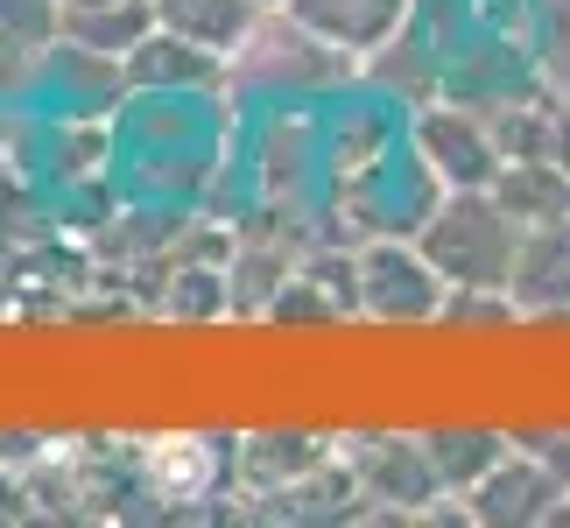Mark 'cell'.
Wrapping results in <instances>:
<instances>
[{
    "label": "cell",
    "instance_id": "cell-2",
    "mask_svg": "<svg viewBox=\"0 0 570 528\" xmlns=\"http://www.w3.org/2000/svg\"><path fill=\"white\" fill-rule=\"evenodd\" d=\"M233 63L247 78H268V85H332V78H353L360 57H345L338 42H324L317 29H303L289 8H261V21L247 29V42L233 50Z\"/></svg>",
    "mask_w": 570,
    "mask_h": 528
},
{
    "label": "cell",
    "instance_id": "cell-1",
    "mask_svg": "<svg viewBox=\"0 0 570 528\" xmlns=\"http://www.w3.org/2000/svg\"><path fill=\"white\" fill-rule=\"evenodd\" d=\"M415 247L430 254V268L444 275L451 290H508L521 218L500 205L493 190H444V205L423 218V239H415Z\"/></svg>",
    "mask_w": 570,
    "mask_h": 528
},
{
    "label": "cell",
    "instance_id": "cell-3",
    "mask_svg": "<svg viewBox=\"0 0 570 528\" xmlns=\"http://www.w3.org/2000/svg\"><path fill=\"white\" fill-rule=\"evenodd\" d=\"M360 311L381 317V324H430L444 317V296L451 282L430 268L423 247H402V239H381V247L360 254Z\"/></svg>",
    "mask_w": 570,
    "mask_h": 528
},
{
    "label": "cell",
    "instance_id": "cell-5",
    "mask_svg": "<svg viewBox=\"0 0 570 528\" xmlns=\"http://www.w3.org/2000/svg\"><path fill=\"white\" fill-rule=\"evenodd\" d=\"M472 500V521H493V528H535V521H557L563 515V500H570V487H563V479L550 472V466H542V458H529V451H508V458H500V466L487 472V479H479V487L465 493Z\"/></svg>",
    "mask_w": 570,
    "mask_h": 528
},
{
    "label": "cell",
    "instance_id": "cell-13",
    "mask_svg": "<svg viewBox=\"0 0 570 528\" xmlns=\"http://www.w3.org/2000/svg\"><path fill=\"white\" fill-rule=\"evenodd\" d=\"M423 451H430L436 479H444V493H472L479 479L514 451V437H493V430H430Z\"/></svg>",
    "mask_w": 570,
    "mask_h": 528
},
{
    "label": "cell",
    "instance_id": "cell-12",
    "mask_svg": "<svg viewBox=\"0 0 570 528\" xmlns=\"http://www.w3.org/2000/svg\"><path fill=\"white\" fill-rule=\"evenodd\" d=\"M156 21L163 29H177L190 42H205L233 63V50L247 42V29L261 21V0H156Z\"/></svg>",
    "mask_w": 570,
    "mask_h": 528
},
{
    "label": "cell",
    "instance_id": "cell-18",
    "mask_svg": "<svg viewBox=\"0 0 570 528\" xmlns=\"http://www.w3.org/2000/svg\"><path fill=\"white\" fill-rule=\"evenodd\" d=\"M261 8H282V0H261Z\"/></svg>",
    "mask_w": 570,
    "mask_h": 528
},
{
    "label": "cell",
    "instance_id": "cell-11",
    "mask_svg": "<svg viewBox=\"0 0 570 528\" xmlns=\"http://www.w3.org/2000/svg\"><path fill=\"white\" fill-rule=\"evenodd\" d=\"M156 29V0H106V8H57V36L99 57H127Z\"/></svg>",
    "mask_w": 570,
    "mask_h": 528
},
{
    "label": "cell",
    "instance_id": "cell-14",
    "mask_svg": "<svg viewBox=\"0 0 570 528\" xmlns=\"http://www.w3.org/2000/svg\"><path fill=\"white\" fill-rule=\"evenodd\" d=\"M542 85L570 99V0H542Z\"/></svg>",
    "mask_w": 570,
    "mask_h": 528
},
{
    "label": "cell",
    "instance_id": "cell-17",
    "mask_svg": "<svg viewBox=\"0 0 570 528\" xmlns=\"http://www.w3.org/2000/svg\"><path fill=\"white\" fill-rule=\"evenodd\" d=\"M50 8H106V0H50Z\"/></svg>",
    "mask_w": 570,
    "mask_h": 528
},
{
    "label": "cell",
    "instance_id": "cell-15",
    "mask_svg": "<svg viewBox=\"0 0 570 528\" xmlns=\"http://www.w3.org/2000/svg\"><path fill=\"white\" fill-rule=\"evenodd\" d=\"M514 444L529 451V458H542V466H550V472L563 479V487H570V437H563V430H550V437L535 430V437H514Z\"/></svg>",
    "mask_w": 570,
    "mask_h": 528
},
{
    "label": "cell",
    "instance_id": "cell-6",
    "mask_svg": "<svg viewBox=\"0 0 570 528\" xmlns=\"http://www.w3.org/2000/svg\"><path fill=\"white\" fill-rule=\"evenodd\" d=\"M303 29H317L324 42H338L345 57H381L402 42L415 21V0H282Z\"/></svg>",
    "mask_w": 570,
    "mask_h": 528
},
{
    "label": "cell",
    "instance_id": "cell-9",
    "mask_svg": "<svg viewBox=\"0 0 570 528\" xmlns=\"http://www.w3.org/2000/svg\"><path fill=\"white\" fill-rule=\"evenodd\" d=\"M120 63H127V85H177V92H197V85L226 78V57L205 50V42H190V36H177V29H163V21Z\"/></svg>",
    "mask_w": 570,
    "mask_h": 528
},
{
    "label": "cell",
    "instance_id": "cell-4",
    "mask_svg": "<svg viewBox=\"0 0 570 528\" xmlns=\"http://www.w3.org/2000/svg\"><path fill=\"white\" fill-rule=\"evenodd\" d=\"M415 156L430 163V176L444 190H493V176H500L493 127L465 99H444V106H430V114L415 120Z\"/></svg>",
    "mask_w": 570,
    "mask_h": 528
},
{
    "label": "cell",
    "instance_id": "cell-10",
    "mask_svg": "<svg viewBox=\"0 0 570 528\" xmlns=\"http://www.w3.org/2000/svg\"><path fill=\"white\" fill-rule=\"evenodd\" d=\"M493 197L521 218V226H550V218H570V169H563V163H550V156L500 163Z\"/></svg>",
    "mask_w": 570,
    "mask_h": 528
},
{
    "label": "cell",
    "instance_id": "cell-8",
    "mask_svg": "<svg viewBox=\"0 0 570 528\" xmlns=\"http://www.w3.org/2000/svg\"><path fill=\"white\" fill-rule=\"evenodd\" d=\"M353 472H360L366 493H374V500H394V508H423V500L444 493V479H436L423 437H360Z\"/></svg>",
    "mask_w": 570,
    "mask_h": 528
},
{
    "label": "cell",
    "instance_id": "cell-7",
    "mask_svg": "<svg viewBox=\"0 0 570 528\" xmlns=\"http://www.w3.org/2000/svg\"><path fill=\"white\" fill-rule=\"evenodd\" d=\"M508 303H514V311H529V317L570 311V218L521 226L514 275H508Z\"/></svg>",
    "mask_w": 570,
    "mask_h": 528
},
{
    "label": "cell",
    "instance_id": "cell-16",
    "mask_svg": "<svg viewBox=\"0 0 570 528\" xmlns=\"http://www.w3.org/2000/svg\"><path fill=\"white\" fill-rule=\"evenodd\" d=\"M550 163L570 169V99H557V135H550Z\"/></svg>",
    "mask_w": 570,
    "mask_h": 528
}]
</instances>
